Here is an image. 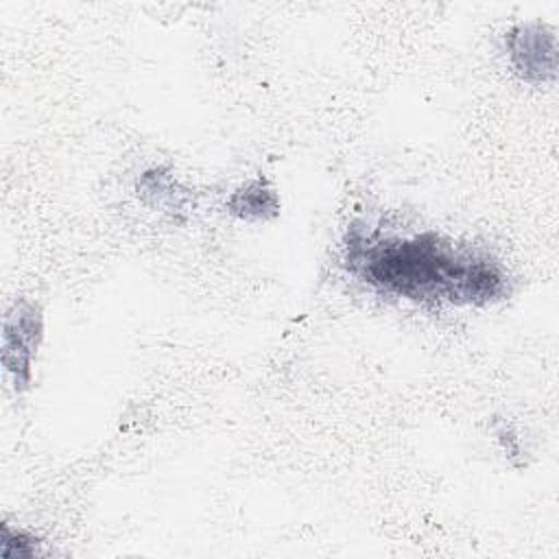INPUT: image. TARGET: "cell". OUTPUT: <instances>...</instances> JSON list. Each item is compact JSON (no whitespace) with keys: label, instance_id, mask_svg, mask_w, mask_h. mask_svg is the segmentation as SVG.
Here are the masks:
<instances>
[{"label":"cell","instance_id":"6da1fadb","mask_svg":"<svg viewBox=\"0 0 559 559\" xmlns=\"http://www.w3.org/2000/svg\"><path fill=\"white\" fill-rule=\"evenodd\" d=\"M343 264L376 293L415 304L489 306L511 295L509 273L491 253L435 229L397 234L352 221Z\"/></svg>","mask_w":559,"mask_h":559},{"label":"cell","instance_id":"7a4b0ae2","mask_svg":"<svg viewBox=\"0 0 559 559\" xmlns=\"http://www.w3.org/2000/svg\"><path fill=\"white\" fill-rule=\"evenodd\" d=\"M44 341V310L37 301L17 297L2 319V367L17 393L31 389L33 362Z\"/></svg>","mask_w":559,"mask_h":559},{"label":"cell","instance_id":"3957f363","mask_svg":"<svg viewBox=\"0 0 559 559\" xmlns=\"http://www.w3.org/2000/svg\"><path fill=\"white\" fill-rule=\"evenodd\" d=\"M504 50L513 72L528 83L557 76V35L542 22L515 24L504 33Z\"/></svg>","mask_w":559,"mask_h":559},{"label":"cell","instance_id":"277c9868","mask_svg":"<svg viewBox=\"0 0 559 559\" xmlns=\"http://www.w3.org/2000/svg\"><path fill=\"white\" fill-rule=\"evenodd\" d=\"M225 207L240 221H271L280 214V199L264 177H255L234 190Z\"/></svg>","mask_w":559,"mask_h":559},{"label":"cell","instance_id":"5b68a950","mask_svg":"<svg viewBox=\"0 0 559 559\" xmlns=\"http://www.w3.org/2000/svg\"><path fill=\"white\" fill-rule=\"evenodd\" d=\"M0 557L17 559V557H41V539L20 526H11L9 522L0 524Z\"/></svg>","mask_w":559,"mask_h":559}]
</instances>
